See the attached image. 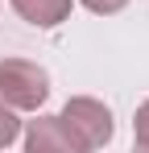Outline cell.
Masks as SVG:
<instances>
[{
    "instance_id": "6da1fadb",
    "label": "cell",
    "mask_w": 149,
    "mask_h": 153,
    "mask_svg": "<svg viewBox=\"0 0 149 153\" xmlns=\"http://www.w3.org/2000/svg\"><path fill=\"white\" fill-rule=\"evenodd\" d=\"M58 120H62V128L71 132V141L79 145V153L83 149H99V145L112 141V112H108L99 100H91V95L66 100V108L58 112Z\"/></svg>"
},
{
    "instance_id": "7a4b0ae2",
    "label": "cell",
    "mask_w": 149,
    "mask_h": 153,
    "mask_svg": "<svg viewBox=\"0 0 149 153\" xmlns=\"http://www.w3.org/2000/svg\"><path fill=\"white\" fill-rule=\"evenodd\" d=\"M50 95V79L37 62H25V58H4L0 62V100L8 108H21V112H33L42 108Z\"/></svg>"
},
{
    "instance_id": "3957f363",
    "label": "cell",
    "mask_w": 149,
    "mask_h": 153,
    "mask_svg": "<svg viewBox=\"0 0 149 153\" xmlns=\"http://www.w3.org/2000/svg\"><path fill=\"white\" fill-rule=\"evenodd\" d=\"M25 149L29 153H79V145L71 141V132L62 128V120H33L25 132Z\"/></svg>"
},
{
    "instance_id": "277c9868",
    "label": "cell",
    "mask_w": 149,
    "mask_h": 153,
    "mask_svg": "<svg viewBox=\"0 0 149 153\" xmlns=\"http://www.w3.org/2000/svg\"><path fill=\"white\" fill-rule=\"evenodd\" d=\"M13 8L21 13L29 25H62L66 17H71V0H13Z\"/></svg>"
},
{
    "instance_id": "5b68a950",
    "label": "cell",
    "mask_w": 149,
    "mask_h": 153,
    "mask_svg": "<svg viewBox=\"0 0 149 153\" xmlns=\"http://www.w3.org/2000/svg\"><path fill=\"white\" fill-rule=\"evenodd\" d=\"M17 132H21V120H17V112H13L8 103L0 100V149H4V145H13V141H17Z\"/></svg>"
},
{
    "instance_id": "8992f818",
    "label": "cell",
    "mask_w": 149,
    "mask_h": 153,
    "mask_svg": "<svg viewBox=\"0 0 149 153\" xmlns=\"http://www.w3.org/2000/svg\"><path fill=\"white\" fill-rule=\"evenodd\" d=\"M133 137H137V145L149 149V100L137 108V116H133Z\"/></svg>"
},
{
    "instance_id": "52a82bcc",
    "label": "cell",
    "mask_w": 149,
    "mask_h": 153,
    "mask_svg": "<svg viewBox=\"0 0 149 153\" xmlns=\"http://www.w3.org/2000/svg\"><path fill=\"white\" fill-rule=\"evenodd\" d=\"M83 4H87L91 13H104V17H108V13H120L128 0H83Z\"/></svg>"
}]
</instances>
